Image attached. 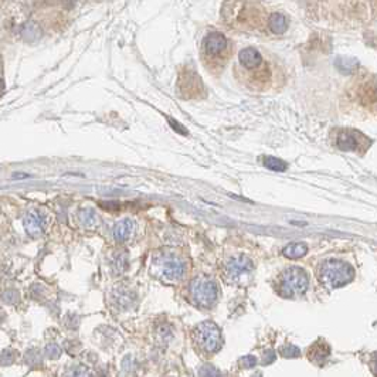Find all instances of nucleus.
Wrapping results in <instances>:
<instances>
[{"instance_id": "f257e3e1", "label": "nucleus", "mask_w": 377, "mask_h": 377, "mask_svg": "<svg viewBox=\"0 0 377 377\" xmlns=\"http://www.w3.org/2000/svg\"><path fill=\"white\" fill-rule=\"evenodd\" d=\"M233 72L237 82L254 94L277 93L286 82L282 60L261 46H247L238 51Z\"/></svg>"}, {"instance_id": "f03ea898", "label": "nucleus", "mask_w": 377, "mask_h": 377, "mask_svg": "<svg viewBox=\"0 0 377 377\" xmlns=\"http://www.w3.org/2000/svg\"><path fill=\"white\" fill-rule=\"evenodd\" d=\"M221 19L227 27L257 36H282L288 30V17L271 12L260 0H226Z\"/></svg>"}, {"instance_id": "7ed1b4c3", "label": "nucleus", "mask_w": 377, "mask_h": 377, "mask_svg": "<svg viewBox=\"0 0 377 377\" xmlns=\"http://www.w3.org/2000/svg\"><path fill=\"white\" fill-rule=\"evenodd\" d=\"M234 44L224 33L208 31L201 41V60L208 71L219 75L233 56Z\"/></svg>"}, {"instance_id": "20e7f679", "label": "nucleus", "mask_w": 377, "mask_h": 377, "mask_svg": "<svg viewBox=\"0 0 377 377\" xmlns=\"http://www.w3.org/2000/svg\"><path fill=\"white\" fill-rule=\"evenodd\" d=\"M355 278V271L342 261H326L320 267L319 281L329 289H336L349 284Z\"/></svg>"}, {"instance_id": "39448f33", "label": "nucleus", "mask_w": 377, "mask_h": 377, "mask_svg": "<svg viewBox=\"0 0 377 377\" xmlns=\"http://www.w3.org/2000/svg\"><path fill=\"white\" fill-rule=\"evenodd\" d=\"M308 286H309L308 275L305 271L298 267L286 268L279 275L277 282L278 292L285 298H294L302 295L308 289Z\"/></svg>"}, {"instance_id": "423d86ee", "label": "nucleus", "mask_w": 377, "mask_h": 377, "mask_svg": "<svg viewBox=\"0 0 377 377\" xmlns=\"http://www.w3.org/2000/svg\"><path fill=\"white\" fill-rule=\"evenodd\" d=\"M193 338H194L197 348L207 355L219 352L223 343L220 329L210 320L201 322L200 325H197L193 332Z\"/></svg>"}, {"instance_id": "0eeeda50", "label": "nucleus", "mask_w": 377, "mask_h": 377, "mask_svg": "<svg viewBox=\"0 0 377 377\" xmlns=\"http://www.w3.org/2000/svg\"><path fill=\"white\" fill-rule=\"evenodd\" d=\"M190 298L196 305L210 308L217 301L216 282L207 277H197L190 284Z\"/></svg>"}, {"instance_id": "6e6552de", "label": "nucleus", "mask_w": 377, "mask_h": 377, "mask_svg": "<svg viewBox=\"0 0 377 377\" xmlns=\"http://www.w3.org/2000/svg\"><path fill=\"white\" fill-rule=\"evenodd\" d=\"M153 270H156V275L167 281H178L185 275V263L173 254H164L155 258Z\"/></svg>"}, {"instance_id": "1a4fd4ad", "label": "nucleus", "mask_w": 377, "mask_h": 377, "mask_svg": "<svg viewBox=\"0 0 377 377\" xmlns=\"http://www.w3.org/2000/svg\"><path fill=\"white\" fill-rule=\"evenodd\" d=\"M253 272V261L248 257H233L224 267V278L228 284H242L244 279H248Z\"/></svg>"}, {"instance_id": "9d476101", "label": "nucleus", "mask_w": 377, "mask_h": 377, "mask_svg": "<svg viewBox=\"0 0 377 377\" xmlns=\"http://www.w3.org/2000/svg\"><path fill=\"white\" fill-rule=\"evenodd\" d=\"M336 145L343 152H366L371 141L356 129H343L338 132Z\"/></svg>"}, {"instance_id": "9b49d317", "label": "nucleus", "mask_w": 377, "mask_h": 377, "mask_svg": "<svg viewBox=\"0 0 377 377\" xmlns=\"http://www.w3.org/2000/svg\"><path fill=\"white\" fill-rule=\"evenodd\" d=\"M179 88L185 94L183 97H196L203 90V84L194 71L185 72L179 79Z\"/></svg>"}, {"instance_id": "f8f14e48", "label": "nucleus", "mask_w": 377, "mask_h": 377, "mask_svg": "<svg viewBox=\"0 0 377 377\" xmlns=\"http://www.w3.org/2000/svg\"><path fill=\"white\" fill-rule=\"evenodd\" d=\"M24 228L31 237H38L43 233L44 224H46V217L41 212L38 210H31L26 214L24 217Z\"/></svg>"}, {"instance_id": "ddd939ff", "label": "nucleus", "mask_w": 377, "mask_h": 377, "mask_svg": "<svg viewBox=\"0 0 377 377\" xmlns=\"http://www.w3.org/2000/svg\"><path fill=\"white\" fill-rule=\"evenodd\" d=\"M329 355H330V349L323 342L313 343L312 348L308 350V359L315 364H323Z\"/></svg>"}, {"instance_id": "4468645a", "label": "nucleus", "mask_w": 377, "mask_h": 377, "mask_svg": "<svg viewBox=\"0 0 377 377\" xmlns=\"http://www.w3.org/2000/svg\"><path fill=\"white\" fill-rule=\"evenodd\" d=\"M132 230H134V223L131 219H123V220H119L114 227V238L116 241H125L128 240L129 235L132 234Z\"/></svg>"}, {"instance_id": "2eb2a0df", "label": "nucleus", "mask_w": 377, "mask_h": 377, "mask_svg": "<svg viewBox=\"0 0 377 377\" xmlns=\"http://www.w3.org/2000/svg\"><path fill=\"white\" fill-rule=\"evenodd\" d=\"M79 220L87 228H95L98 226V216L93 208H84L79 212Z\"/></svg>"}, {"instance_id": "dca6fc26", "label": "nucleus", "mask_w": 377, "mask_h": 377, "mask_svg": "<svg viewBox=\"0 0 377 377\" xmlns=\"http://www.w3.org/2000/svg\"><path fill=\"white\" fill-rule=\"evenodd\" d=\"M306 251H308L306 244H304V242H292L284 249V254L288 258H299V257L305 256Z\"/></svg>"}, {"instance_id": "f3484780", "label": "nucleus", "mask_w": 377, "mask_h": 377, "mask_svg": "<svg viewBox=\"0 0 377 377\" xmlns=\"http://www.w3.org/2000/svg\"><path fill=\"white\" fill-rule=\"evenodd\" d=\"M263 163L265 167H268L271 171H277V172H284L286 171V163L282 162V160H279V159H275V157H264L263 159Z\"/></svg>"}, {"instance_id": "a211bd4d", "label": "nucleus", "mask_w": 377, "mask_h": 377, "mask_svg": "<svg viewBox=\"0 0 377 377\" xmlns=\"http://www.w3.org/2000/svg\"><path fill=\"white\" fill-rule=\"evenodd\" d=\"M112 264H114V268L118 272L125 270L127 268V264H128L127 253H116V256H114V260H112Z\"/></svg>"}, {"instance_id": "6ab92c4d", "label": "nucleus", "mask_w": 377, "mask_h": 377, "mask_svg": "<svg viewBox=\"0 0 377 377\" xmlns=\"http://www.w3.org/2000/svg\"><path fill=\"white\" fill-rule=\"evenodd\" d=\"M44 353H46L47 357H50V359H57L58 356L61 355V349L58 348V345H56V343H50V345L46 346Z\"/></svg>"}, {"instance_id": "aec40b11", "label": "nucleus", "mask_w": 377, "mask_h": 377, "mask_svg": "<svg viewBox=\"0 0 377 377\" xmlns=\"http://www.w3.org/2000/svg\"><path fill=\"white\" fill-rule=\"evenodd\" d=\"M281 355L284 356V357H298L299 350L294 345H286V346L281 349Z\"/></svg>"}, {"instance_id": "412c9836", "label": "nucleus", "mask_w": 377, "mask_h": 377, "mask_svg": "<svg viewBox=\"0 0 377 377\" xmlns=\"http://www.w3.org/2000/svg\"><path fill=\"white\" fill-rule=\"evenodd\" d=\"M240 364H241L244 369H249V367H253L256 364V357L254 356H245V357L241 359Z\"/></svg>"}, {"instance_id": "4be33fe9", "label": "nucleus", "mask_w": 377, "mask_h": 377, "mask_svg": "<svg viewBox=\"0 0 377 377\" xmlns=\"http://www.w3.org/2000/svg\"><path fill=\"white\" fill-rule=\"evenodd\" d=\"M12 362H13V357L10 352H3L0 355V364H10Z\"/></svg>"}, {"instance_id": "5701e85b", "label": "nucleus", "mask_w": 377, "mask_h": 377, "mask_svg": "<svg viewBox=\"0 0 377 377\" xmlns=\"http://www.w3.org/2000/svg\"><path fill=\"white\" fill-rule=\"evenodd\" d=\"M81 369H82V366H81L79 369L75 370V371H72L71 374H74V376H90V374H91L88 370H81Z\"/></svg>"}, {"instance_id": "b1692460", "label": "nucleus", "mask_w": 377, "mask_h": 377, "mask_svg": "<svg viewBox=\"0 0 377 377\" xmlns=\"http://www.w3.org/2000/svg\"><path fill=\"white\" fill-rule=\"evenodd\" d=\"M169 122H171L172 125H173V127L176 128V131H178V132H182V134H186V131H185V128H183V127H180V125H178L176 122L172 121V119H169Z\"/></svg>"}, {"instance_id": "393cba45", "label": "nucleus", "mask_w": 377, "mask_h": 377, "mask_svg": "<svg viewBox=\"0 0 377 377\" xmlns=\"http://www.w3.org/2000/svg\"><path fill=\"white\" fill-rule=\"evenodd\" d=\"M20 178H30L29 175H26V173H15V176L13 179H20Z\"/></svg>"}, {"instance_id": "a878e982", "label": "nucleus", "mask_w": 377, "mask_h": 377, "mask_svg": "<svg viewBox=\"0 0 377 377\" xmlns=\"http://www.w3.org/2000/svg\"><path fill=\"white\" fill-rule=\"evenodd\" d=\"M3 90H5V86H3V81L0 79V94L3 93Z\"/></svg>"}, {"instance_id": "bb28decb", "label": "nucleus", "mask_w": 377, "mask_h": 377, "mask_svg": "<svg viewBox=\"0 0 377 377\" xmlns=\"http://www.w3.org/2000/svg\"><path fill=\"white\" fill-rule=\"evenodd\" d=\"M373 369H374V374H377V357L376 360H374V367Z\"/></svg>"}]
</instances>
